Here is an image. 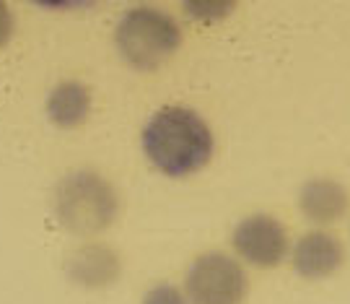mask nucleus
I'll use <instances>...</instances> for the list:
<instances>
[{
  "label": "nucleus",
  "instance_id": "f257e3e1",
  "mask_svg": "<svg viewBox=\"0 0 350 304\" xmlns=\"http://www.w3.org/2000/svg\"><path fill=\"white\" fill-rule=\"evenodd\" d=\"M213 130L189 107H161L143 127V151L163 175L185 177L205 166L213 156Z\"/></svg>",
  "mask_w": 350,
  "mask_h": 304
},
{
  "label": "nucleus",
  "instance_id": "f03ea898",
  "mask_svg": "<svg viewBox=\"0 0 350 304\" xmlns=\"http://www.w3.org/2000/svg\"><path fill=\"white\" fill-rule=\"evenodd\" d=\"M120 211L112 182L94 169H73L55 188V214L75 234H94L109 227Z\"/></svg>",
  "mask_w": 350,
  "mask_h": 304
},
{
  "label": "nucleus",
  "instance_id": "7ed1b4c3",
  "mask_svg": "<svg viewBox=\"0 0 350 304\" xmlns=\"http://www.w3.org/2000/svg\"><path fill=\"white\" fill-rule=\"evenodd\" d=\"M114 42L133 68L150 71L169 60L182 42V31L172 13L153 5H133L120 16Z\"/></svg>",
  "mask_w": 350,
  "mask_h": 304
},
{
  "label": "nucleus",
  "instance_id": "20e7f679",
  "mask_svg": "<svg viewBox=\"0 0 350 304\" xmlns=\"http://www.w3.org/2000/svg\"><path fill=\"white\" fill-rule=\"evenodd\" d=\"M192 304H241L247 294V273L226 253H202L192 260L185 279Z\"/></svg>",
  "mask_w": 350,
  "mask_h": 304
},
{
  "label": "nucleus",
  "instance_id": "39448f33",
  "mask_svg": "<svg viewBox=\"0 0 350 304\" xmlns=\"http://www.w3.org/2000/svg\"><path fill=\"white\" fill-rule=\"evenodd\" d=\"M234 247L254 266L273 268L288 255V231L275 216L252 214L234 229Z\"/></svg>",
  "mask_w": 350,
  "mask_h": 304
},
{
  "label": "nucleus",
  "instance_id": "423d86ee",
  "mask_svg": "<svg viewBox=\"0 0 350 304\" xmlns=\"http://www.w3.org/2000/svg\"><path fill=\"white\" fill-rule=\"evenodd\" d=\"M342 242L329 231H306L293 247V268L301 279H327L342 266Z\"/></svg>",
  "mask_w": 350,
  "mask_h": 304
},
{
  "label": "nucleus",
  "instance_id": "0eeeda50",
  "mask_svg": "<svg viewBox=\"0 0 350 304\" xmlns=\"http://www.w3.org/2000/svg\"><path fill=\"white\" fill-rule=\"evenodd\" d=\"M68 273L83 286H107L120 276V257L109 244H81L68 257Z\"/></svg>",
  "mask_w": 350,
  "mask_h": 304
},
{
  "label": "nucleus",
  "instance_id": "6e6552de",
  "mask_svg": "<svg viewBox=\"0 0 350 304\" xmlns=\"http://www.w3.org/2000/svg\"><path fill=\"white\" fill-rule=\"evenodd\" d=\"M299 208L314 224H332L348 208V192L338 179H309L299 192Z\"/></svg>",
  "mask_w": 350,
  "mask_h": 304
},
{
  "label": "nucleus",
  "instance_id": "1a4fd4ad",
  "mask_svg": "<svg viewBox=\"0 0 350 304\" xmlns=\"http://www.w3.org/2000/svg\"><path fill=\"white\" fill-rule=\"evenodd\" d=\"M88 107H91V94H88L86 84H81V81H63L47 97V112L63 127H73L78 123H83Z\"/></svg>",
  "mask_w": 350,
  "mask_h": 304
},
{
  "label": "nucleus",
  "instance_id": "9d476101",
  "mask_svg": "<svg viewBox=\"0 0 350 304\" xmlns=\"http://www.w3.org/2000/svg\"><path fill=\"white\" fill-rule=\"evenodd\" d=\"M185 11L198 21H218L234 11V3H213V0H192L185 3Z\"/></svg>",
  "mask_w": 350,
  "mask_h": 304
},
{
  "label": "nucleus",
  "instance_id": "9b49d317",
  "mask_svg": "<svg viewBox=\"0 0 350 304\" xmlns=\"http://www.w3.org/2000/svg\"><path fill=\"white\" fill-rule=\"evenodd\" d=\"M143 304H189L185 292L174 283H156L143 296Z\"/></svg>",
  "mask_w": 350,
  "mask_h": 304
},
{
  "label": "nucleus",
  "instance_id": "f8f14e48",
  "mask_svg": "<svg viewBox=\"0 0 350 304\" xmlns=\"http://www.w3.org/2000/svg\"><path fill=\"white\" fill-rule=\"evenodd\" d=\"M11 31H13V13H11V8L0 0V45L11 37Z\"/></svg>",
  "mask_w": 350,
  "mask_h": 304
}]
</instances>
